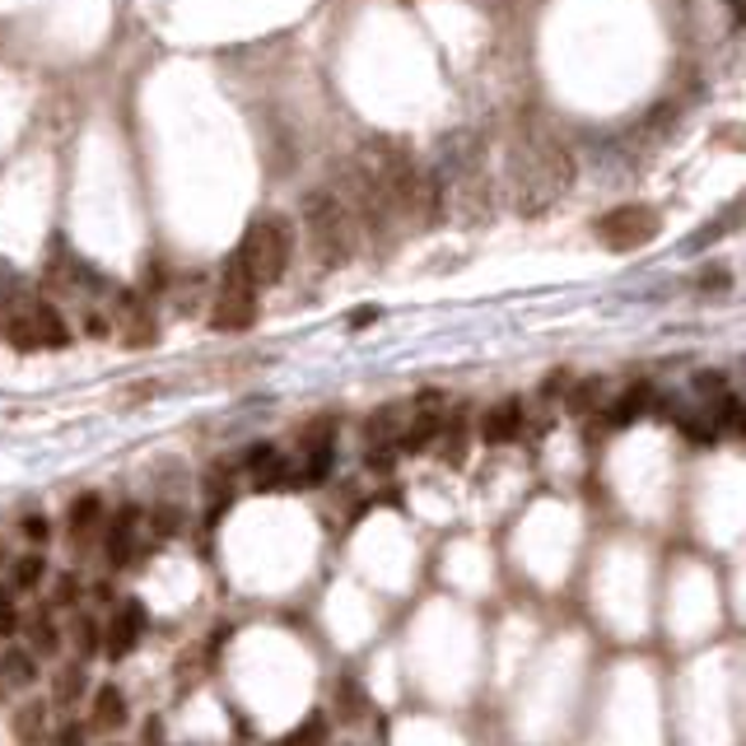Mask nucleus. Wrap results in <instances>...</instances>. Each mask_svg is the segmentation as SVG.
<instances>
[{
	"label": "nucleus",
	"mask_w": 746,
	"mask_h": 746,
	"mask_svg": "<svg viewBox=\"0 0 746 746\" xmlns=\"http://www.w3.org/2000/svg\"><path fill=\"white\" fill-rule=\"evenodd\" d=\"M112 331L126 350H145L160 341V323H154V308H150V294L141 289H117L112 299Z\"/></svg>",
	"instance_id": "obj_6"
},
{
	"label": "nucleus",
	"mask_w": 746,
	"mask_h": 746,
	"mask_svg": "<svg viewBox=\"0 0 746 746\" xmlns=\"http://www.w3.org/2000/svg\"><path fill=\"white\" fill-rule=\"evenodd\" d=\"M304 219H308V234H313V253L323 257V266H341L350 262L355 243H359V219L350 211V201L341 192H313L308 206H304Z\"/></svg>",
	"instance_id": "obj_3"
},
{
	"label": "nucleus",
	"mask_w": 746,
	"mask_h": 746,
	"mask_svg": "<svg viewBox=\"0 0 746 746\" xmlns=\"http://www.w3.org/2000/svg\"><path fill=\"white\" fill-rule=\"evenodd\" d=\"M57 648H61L57 625H52L48 616H33V621H29V653H42V658H52Z\"/></svg>",
	"instance_id": "obj_21"
},
{
	"label": "nucleus",
	"mask_w": 746,
	"mask_h": 746,
	"mask_svg": "<svg viewBox=\"0 0 746 746\" xmlns=\"http://www.w3.org/2000/svg\"><path fill=\"white\" fill-rule=\"evenodd\" d=\"M19 630V612H14V597L6 593V583H0V640H10Z\"/></svg>",
	"instance_id": "obj_25"
},
{
	"label": "nucleus",
	"mask_w": 746,
	"mask_h": 746,
	"mask_svg": "<svg viewBox=\"0 0 746 746\" xmlns=\"http://www.w3.org/2000/svg\"><path fill=\"white\" fill-rule=\"evenodd\" d=\"M122 723H126V695L117 686H103L94 695V728L112 733V728H122Z\"/></svg>",
	"instance_id": "obj_17"
},
{
	"label": "nucleus",
	"mask_w": 746,
	"mask_h": 746,
	"mask_svg": "<svg viewBox=\"0 0 746 746\" xmlns=\"http://www.w3.org/2000/svg\"><path fill=\"white\" fill-rule=\"evenodd\" d=\"M141 635H145V606L135 602V597H126L122 606H117V616H112V625L103 630V653L112 663H122V658H131L135 653V644H141Z\"/></svg>",
	"instance_id": "obj_8"
},
{
	"label": "nucleus",
	"mask_w": 746,
	"mask_h": 746,
	"mask_svg": "<svg viewBox=\"0 0 746 746\" xmlns=\"http://www.w3.org/2000/svg\"><path fill=\"white\" fill-rule=\"evenodd\" d=\"M564 401H570L574 416H593L597 406H602V378H583L574 392H564Z\"/></svg>",
	"instance_id": "obj_20"
},
{
	"label": "nucleus",
	"mask_w": 746,
	"mask_h": 746,
	"mask_svg": "<svg viewBox=\"0 0 746 746\" xmlns=\"http://www.w3.org/2000/svg\"><path fill=\"white\" fill-rule=\"evenodd\" d=\"M593 234L612 247V253H640V247H648L663 234V215L653 206H616L593 224Z\"/></svg>",
	"instance_id": "obj_4"
},
{
	"label": "nucleus",
	"mask_w": 746,
	"mask_h": 746,
	"mask_svg": "<svg viewBox=\"0 0 746 746\" xmlns=\"http://www.w3.org/2000/svg\"><path fill=\"white\" fill-rule=\"evenodd\" d=\"M280 746H327V718L323 714H308V723H299Z\"/></svg>",
	"instance_id": "obj_22"
},
{
	"label": "nucleus",
	"mask_w": 746,
	"mask_h": 746,
	"mask_svg": "<svg viewBox=\"0 0 746 746\" xmlns=\"http://www.w3.org/2000/svg\"><path fill=\"white\" fill-rule=\"evenodd\" d=\"M247 467H253L257 490H280V486H289V462H285V453H276V448L257 443L253 453H247Z\"/></svg>",
	"instance_id": "obj_13"
},
{
	"label": "nucleus",
	"mask_w": 746,
	"mask_h": 746,
	"mask_svg": "<svg viewBox=\"0 0 746 746\" xmlns=\"http://www.w3.org/2000/svg\"><path fill=\"white\" fill-rule=\"evenodd\" d=\"M75 593H80V579H75V574H61V583H57V606H71Z\"/></svg>",
	"instance_id": "obj_26"
},
{
	"label": "nucleus",
	"mask_w": 746,
	"mask_h": 746,
	"mask_svg": "<svg viewBox=\"0 0 746 746\" xmlns=\"http://www.w3.org/2000/svg\"><path fill=\"white\" fill-rule=\"evenodd\" d=\"M481 439L490 448H504L513 439H523V401L518 397H504V401H494L490 411L481 416Z\"/></svg>",
	"instance_id": "obj_9"
},
{
	"label": "nucleus",
	"mask_w": 746,
	"mask_h": 746,
	"mask_svg": "<svg viewBox=\"0 0 746 746\" xmlns=\"http://www.w3.org/2000/svg\"><path fill=\"white\" fill-rule=\"evenodd\" d=\"M648 401H653V388H648V382H630V388L616 397L612 411H606V420H612V425H630V420H640V416L648 411Z\"/></svg>",
	"instance_id": "obj_16"
},
{
	"label": "nucleus",
	"mask_w": 746,
	"mask_h": 746,
	"mask_svg": "<svg viewBox=\"0 0 746 746\" xmlns=\"http://www.w3.org/2000/svg\"><path fill=\"white\" fill-rule=\"evenodd\" d=\"M299 467H289V481L294 486H323L327 471H331V458H336V420H313L299 439Z\"/></svg>",
	"instance_id": "obj_7"
},
{
	"label": "nucleus",
	"mask_w": 746,
	"mask_h": 746,
	"mask_svg": "<svg viewBox=\"0 0 746 746\" xmlns=\"http://www.w3.org/2000/svg\"><path fill=\"white\" fill-rule=\"evenodd\" d=\"M52 746H84V728H80V723H65Z\"/></svg>",
	"instance_id": "obj_28"
},
{
	"label": "nucleus",
	"mask_w": 746,
	"mask_h": 746,
	"mask_svg": "<svg viewBox=\"0 0 746 746\" xmlns=\"http://www.w3.org/2000/svg\"><path fill=\"white\" fill-rule=\"evenodd\" d=\"M365 709H369V699H365V691H359V682L355 676H341V682H336V714H341L346 723H355V718H365Z\"/></svg>",
	"instance_id": "obj_18"
},
{
	"label": "nucleus",
	"mask_w": 746,
	"mask_h": 746,
	"mask_svg": "<svg viewBox=\"0 0 746 746\" xmlns=\"http://www.w3.org/2000/svg\"><path fill=\"white\" fill-rule=\"evenodd\" d=\"M257 318V285L243 276V266L229 257L215 289V304H211V327L215 331H247Z\"/></svg>",
	"instance_id": "obj_5"
},
{
	"label": "nucleus",
	"mask_w": 746,
	"mask_h": 746,
	"mask_svg": "<svg viewBox=\"0 0 746 746\" xmlns=\"http://www.w3.org/2000/svg\"><path fill=\"white\" fill-rule=\"evenodd\" d=\"M289 257H294V229H289L285 215H257V219L243 229L238 253H234V262L243 266V276L253 280L257 289L276 285V280L285 276Z\"/></svg>",
	"instance_id": "obj_2"
},
{
	"label": "nucleus",
	"mask_w": 746,
	"mask_h": 746,
	"mask_svg": "<svg viewBox=\"0 0 746 746\" xmlns=\"http://www.w3.org/2000/svg\"><path fill=\"white\" fill-rule=\"evenodd\" d=\"M80 691H84V663H71V667H61L52 676V699H57V705H75Z\"/></svg>",
	"instance_id": "obj_19"
},
{
	"label": "nucleus",
	"mask_w": 746,
	"mask_h": 746,
	"mask_svg": "<svg viewBox=\"0 0 746 746\" xmlns=\"http://www.w3.org/2000/svg\"><path fill=\"white\" fill-rule=\"evenodd\" d=\"M10 728H14V742H19V746H42V733H48V705H42V699L19 705Z\"/></svg>",
	"instance_id": "obj_14"
},
{
	"label": "nucleus",
	"mask_w": 746,
	"mask_h": 746,
	"mask_svg": "<svg viewBox=\"0 0 746 746\" xmlns=\"http://www.w3.org/2000/svg\"><path fill=\"white\" fill-rule=\"evenodd\" d=\"M728 10H733V14L742 19V0H728Z\"/></svg>",
	"instance_id": "obj_30"
},
{
	"label": "nucleus",
	"mask_w": 746,
	"mask_h": 746,
	"mask_svg": "<svg viewBox=\"0 0 746 746\" xmlns=\"http://www.w3.org/2000/svg\"><path fill=\"white\" fill-rule=\"evenodd\" d=\"M99 523H103V500L99 494H80L71 504V541L75 546H84V541L99 532Z\"/></svg>",
	"instance_id": "obj_15"
},
{
	"label": "nucleus",
	"mask_w": 746,
	"mask_h": 746,
	"mask_svg": "<svg viewBox=\"0 0 746 746\" xmlns=\"http://www.w3.org/2000/svg\"><path fill=\"white\" fill-rule=\"evenodd\" d=\"M38 682V663L29 648H6L0 653V695L10 691H29Z\"/></svg>",
	"instance_id": "obj_12"
},
{
	"label": "nucleus",
	"mask_w": 746,
	"mask_h": 746,
	"mask_svg": "<svg viewBox=\"0 0 746 746\" xmlns=\"http://www.w3.org/2000/svg\"><path fill=\"white\" fill-rule=\"evenodd\" d=\"M374 318H378V308H359L350 323H355V327H365V323H374Z\"/></svg>",
	"instance_id": "obj_29"
},
{
	"label": "nucleus",
	"mask_w": 746,
	"mask_h": 746,
	"mask_svg": "<svg viewBox=\"0 0 746 746\" xmlns=\"http://www.w3.org/2000/svg\"><path fill=\"white\" fill-rule=\"evenodd\" d=\"M570 173H574V160L560 145H536L528 160L513 154V206L523 215L546 211L555 196L570 192Z\"/></svg>",
	"instance_id": "obj_1"
},
{
	"label": "nucleus",
	"mask_w": 746,
	"mask_h": 746,
	"mask_svg": "<svg viewBox=\"0 0 746 746\" xmlns=\"http://www.w3.org/2000/svg\"><path fill=\"white\" fill-rule=\"evenodd\" d=\"M42 574H48V560H42V555H24V560L14 564V583L19 587H38Z\"/></svg>",
	"instance_id": "obj_23"
},
{
	"label": "nucleus",
	"mask_w": 746,
	"mask_h": 746,
	"mask_svg": "<svg viewBox=\"0 0 746 746\" xmlns=\"http://www.w3.org/2000/svg\"><path fill=\"white\" fill-rule=\"evenodd\" d=\"M29 323H33V336H38V350L71 346V327H65V318L52 304H29Z\"/></svg>",
	"instance_id": "obj_11"
},
{
	"label": "nucleus",
	"mask_w": 746,
	"mask_h": 746,
	"mask_svg": "<svg viewBox=\"0 0 746 746\" xmlns=\"http://www.w3.org/2000/svg\"><path fill=\"white\" fill-rule=\"evenodd\" d=\"M135 532H141V509H122L108 523V560H112V570H126V564L135 560Z\"/></svg>",
	"instance_id": "obj_10"
},
{
	"label": "nucleus",
	"mask_w": 746,
	"mask_h": 746,
	"mask_svg": "<svg viewBox=\"0 0 746 746\" xmlns=\"http://www.w3.org/2000/svg\"><path fill=\"white\" fill-rule=\"evenodd\" d=\"M24 536H29V541H48V536H52V528H48V518H38V513H29V518H24Z\"/></svg>",
	"instance_id": "obj_27"
},
{
	"label": "nucleus",
	"mask_w": 746,
	"mask_h": 746,
	"mask_svg": "<svg viewBox=\"0 0 746 746\" xmlns=\"http://www.w3.org/2000/svg\"><path fill=\"white\" fill-rule=\"evenodd\" d=\"M99 640H103V635H99V625L89 621V616H80V621H75V648H80V663L89 658V653H99Z\"/></svg>",
	"instance_id": "obj_24"
}]
</instances>
